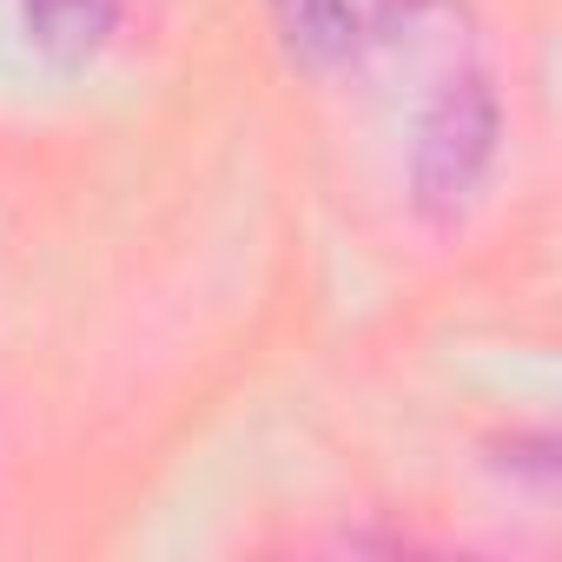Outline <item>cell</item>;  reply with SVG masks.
<instances>
[{"label":"cell","mask_w":562,"mask_h":562,"mask_svg":"<svg viewBox=\"0 0 562 562\" xmlns=\"http://www.w3.org/2000/svg\"><path fill=\"white\" fill-rule=\"evenodd\" d=\"M496 139H503V100L490 87V74L463 67L437 87V100L417 120L411 139V199L424 218H457L476 186L496 166Z\"/></svg>","instance_id":"6da1fadb"},{"label":"cell","mask_w":562,"mask_h":562,"mask_svg":"<svg viewBox=\"0 0 562 562\" xmlns=\"http://www.w3.org/2000/svg\"><path fill=\"white\" fill-rule=\"evenodd\" d=\"M271 34L312 74H351L391 47L411 21V0H265Z\"/></svg>","instance_id":"7a4b0ae2"},{"label":"cell","mask_w":562,"mask_h":562,"mask_svg":"<svg viewBox=\"0 0 562 562\" xmlns=\"http://www.w3.org/2000/svg\"><path fill=\"white\" fill-rule=\"evenodd\" d=\"M21 8V34L34 54H47L54 67H87L93 54L113 47L126 0H14Z\"/></svg>","instance_id":"3957f363"}]
</instances>
